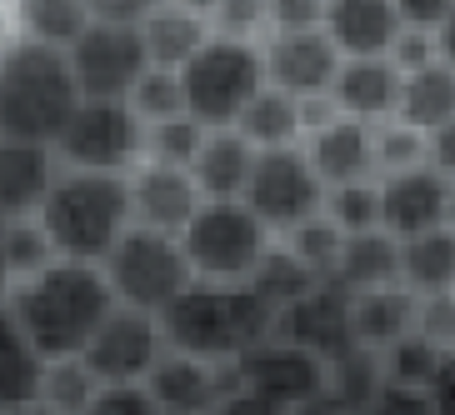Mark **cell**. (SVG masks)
<instances>
[{
    "instance_id": "34",
    "label": "cell",
    "mask_w": 455,
    "mask_h": 415,
    "mask_svg": "<svg viewBox=\"0 0 455 415\" xmlns=\"http://www.w3.org/2000/svg\"><path fill=\"white\" fill-rule=\"evenodd\" d=\"M0 255H5V281H11V285L36 281L41 270H51L55 260H60L41 220H5V241H0Z\"/></svg>"
},
{
    "instance_id": "7",
    "label": "cell",
    "mask_w": 455,
    "mask_h": 415,
    "mask_svg": "<svg viewBox=\"0 0 455 415\" xmlns=\"http://www.w3.org/2000/svg\"><path fill=\"white\" fill-rule=\"evenodd\" d=\"M100 270H106L110 291L125 310H140V315H156V321L196 285L186 245L175 235H156V230H140V226L110 251V260Z\"/></svg>"
},
{
    "instance_id": "22",
    "label": "cell",
    "mask_w": 455,
    "mask_h": 415,
    "mask_svg": "<svg viewBox=\"0 0 455 415\" xmlns=\"http://www.w3.org/2000/svg\"><path fill=\"white\" fill-rule=\"evenodd\" d=\"M306 156L315 165V175L325 180V190L355 186V180H380L375 175V125H361V121H346L340 116L331 131L310 135Z\"/></svg>"
},
{
    "instance_id": "15",
    "label": "cell",
    "mask_w": 455,
    "mask_h": 415,
    "mask_svg": "<svg viewBox=\"0 0 455 415\" xmlns=\"http://www.w3.org/2000/svg\"><path fill=\"white\" fill-rule=\"evenodd\" d=\"M445 215H451V180L430 165L380 180V230L401 245L420 241L430 230H445Z\"/></svg>"
},
{
    "instance_id": "56",
    "label": "cell",
    "mask_w": 455,
    "mask_h": 415,
    "mask_svg": "<svg viewBox=\"0 0 455 415\" xmlns=\"http://www.w3.org/2000/svg\"><path fill=\"white\" fill-rule=\"evenodd\" d=\"M0 241H5V220H0ZM11 291V281H5V255H0V295Z\"/></svg>"
},
{
    "instance_id": "11",
    "label": "cell",
    "mask_w": 455,
    "mask_h": 415,
    "mask_svg": "<svg viewBox=\"0 0 455 415\" xmlns=\"http://www.w3.org/2000/svg\"><path fill=\"white\" fill-rule=\"evenodd\" d=\"M235 375H241L245 395L275 405V411H285V415L331 390V365L315 361L310 350L281 340V335H270L266 346H255L245 361H235Z\"/></svg>"
},
{
    "instance_id": "13",
    "label": "cell",
    "mask_w": 455,
    "mask_h": 415,
    "mask_svg": "<svg viewBox=\"0 0 455 415\" xmlns=\"http://www.w3.org/2000/svg\"><path fill=\"white\" fill-rule=\"evenodd\" d=\"M275 335L310 350L325 365L346 361L350 350H361L355 346V295H346L340 285H315L306 300H295L275 321Z\"/></svg>"
},
{
    "instance_id": "12",
    "label": "cell",
    "mask_w": 455,
    "mask_h": 415,
    "mask_svg": "<svg viewBox=\"0 0 455 415\" xmlns=\"http://www.w3.org/2000/svg\"><path fill=\"white\" fill-rule=\"evenodd\" d=\"M165 355H171V346H165L161 321L121 306L91 340L85 365H91V375L100 386H146Z\"/></svg>"
},
{
    "instance_id": "6",
    "label": "cell",
    "mask_w": 455,
    "mask_h": 415,
    "mask_svg": "<svg viewBox=\"0 0 455 415\" xmlns=\"http://www.w3.org/2000/svg\"><path fill=\"white\" fill-rule=\"evenodd\" d=\"M180 245H186V260L196 270V281L251 285V275L270 255L275 235L260 226V215L245 201H205L201 215L190 220V230L180 235Z\"/></svg>"
},
{
    "instance_id": "21",
    "label": "cell",
    "mask_w": 455,
    "mask_h": 415,
    "mask_svg": "<svg viewBox=\"0 0 455 415\" xmlns=\"http://www.w3.org/2000/svg\"><path fill=\"white\" fill-rule=\"evenodd\" d=\"M146 36V55H150V70H180L215 41V26H211V5H156L150 20L140 26Z\"/></svg>"
},
{
    "instance_id": "48",
    "label": "cell",
    "mask_w": 455,
    "mask_h": 415,
    "mask_svg": "<svg viewBox=\"0 0 455 415\" xmlns=\"http://www.w3.org/2000/svg\"><path fill=\"white\" fill-rule=\"evenodd\" d=\"M150 0H95L91 15L95 20H110V26H146L150 20Z\"/></svg>"
},
{
    "instance_id": "16",
    "label": "cell",
    "mask_w": 455,
    "mask_h": 415,
    "mask_svg": "<svg viewBox=\"0 0 455 415\" xmlns=\"http://www.w3.org/2000/svg\"><path fill=\"white\" fill-rule=\"evenodd\" d=\"M165 415H215L230 395H241V375L235 365H211L190 361V355H165L156 375L146 380Z\"/></svg>"
},
{
    "instance_id": "30",
    "label": "cell",
    "mask_w": 455,
    "mask_h": 415,
    "mask_svg": "<svg viewBox=\"0 0 455 415\" xmlns=\"http://www.w3.org/2000/svg\"><path fill=\"white\" fill-rule=\"evenodd\" d=\"M91 5L85 0H30L20 5V30H26V41L36 45H51V51L70 55L76 41H81L85 30H91Z\"/></svg>"
},
{
    "instance_id": "51",
    "label": "cell",
    "mask_w": 455,
    "mask_h": 415,
    "mask_svg": "<svg viewBox=\"0 0 455 415\" xmlns=\"http://www.w3.org/2000/svg\"><path fill=\"white\" fill-rule=\"evenodd\" d=\"M430 405L445 415H455V355L441 361V375H435V386H430Z\"/></svg>"
},
{
    "instance_id": "50",
    "label": "cell",
    "mask_w": 455,
    "mask_h": 415,
    "mask_svg": "<svg viewBox=\"0 0 455 415\" xmlns=\"http://www.w3.org/2000/svg\"><path fill=\"white\" fill-rule=\"evenodd\" d=\"M430 171L445 175V180L455 186V121L445 125V131L430 135Z\"/></svg>"
},
{
    "instance_id": "20",
    "label": "cell",
    "mask_w": 455,
    "mask_h": 415,
    "mask_svg": "<svg viewBox=\"0 0 455 415\" xmlns=\"http://www.w3.org/2000/svg\"><path fill=\"white\" fill-rule=\"evenodd\" d=\"M401 91H405V76L395 70L390 55H380V60H346L331 85V100L340 106L346 121L390 125L401 116Z\"/></svg>"
},
{
    "instance_id": "19",
    "label": "cell",
    "mask_w": 455,
    "mask_h": 415,
    "mask_svg": "<svg viewBox=\"0 0 455 415\" xmlns=\"http://www.w3.org/2000/svg\"><path fill=\"white\" fill-rule=\"evenodd\" d=\"M55 180H60V161L51 146L0 140V220H36Z\"/></svg>"
},
{
    "instance_id": "8",
    "label": "cell",
    "mask_w": 455,
    "mask_h": 415,
    "mask_svg": "<svg viewBox=\"0 0 455 415\" xmlns=\"http://www.w3.org/2000/svg\"><path fill=\"white\" fill-rule=\"evenodd\" d=\"M150 125L131 110V100H81L66 135L55 140L60 171L85 175H131L146 165Z\"/></svg>"
},
{
    "instance_id": "32",
    "label": "cell",
    "mask_w": 455,
    "mask_h": 415,
    "mask_svg": "<svg viewBox=\"0 0 455 415\" xmlns=\"http://www.w3.org/2000/svg\"><path fill=\"white\" fill-rule=\"evenodd\" d=\"M281 245H285V251H291L321 285H335V275H340V260H346V230L335 226L331 215H315V220H306V226L291 230Z\"/></svg>"
},
{
    "instance_id": "37",
    "label": "cell",
    "mask_w": 455,
    "mask_h": 415,
    "mask_svg": "<svg viewBox=\"0 0 455 415\" xmlns=\"http://www.w3.org/2000/svg\"><path fill=\"white\" fill-rule=\"evenodd\" d=\"M205 125H196L190 116L180 121H165V125H150V146H146V161L156 165H171V171H196L205 150Z\"/></svg>"
},
{
    "instance_id": "40",
    "label": "cell",
    "mask_w": 455,
    "mask_h": 415,
    "mask_svg": "<svg viewBox=\"0 0 455 415\" xmlns=\"http://www.w3.org/2000/svg\"><path fill=\"white\" fill-rule=\"evenodd\" d=\"M131 110H135L146 125L180 121V116H186V91H180V76H175V70H150L146 81L135 85Z\"/></svg>"
},
{
    "instance_id": "44",
    "label": "cell",
    "mask_w": 455,
    "mask_h": 415,
    "mask_svg": "<svg viewBox=\"0 0 455 415\" xmlns=\"http://www.w3.org/2000/svg\"><path fill=\"white\" fill-rule=\"evenodd\" d=\"M390 60H395L401 76H415V70H426V66L441 60V41H435L430 30H401V41H395Z\"/></svg>"
},
{
    "instance_id": "41",
    "label": "cell",
    "mask_w": 455,
    "mask_h": 415,
    "mask_svg": "<svg viewBox=\"0 0 455 415\" xmlns=\"http://www.w3.org/2000/svg\"><path fill=\"white\" fill-rule=\"evenodd\" d=\"M415 335L430 340L441 355H455V295H426L415 310Z\"/></svg>"
},
{
    "instance_id": "18",
    "label": "cell",
    "mask_w": 455,
    "mask_h": 415,
    "mask_svg": "<svg viewBox=\"0 0 455 415\" xmlns=\"http://www.w3.org/2000/svg\"><path fill=\"white\" fill-rule=\"evenodd\" d=\"M401 11L395 0H331L325 5V36L340 60H380L401 41Z\"/></svg>"
},
{
    "instance_id": "25",
    "label": "cell",
    "mask_w": 455,
    "mask_h": 415,
    "mask_svg": "<svg viewBox=\"0 0 455 415\" xmlns=\"http://www.w3.org/2000/svg\"><path fill=\"white\" fill-rule=\"evenodd\" d=\"M415 310H420V295H411L405 285L355 295V346L386 355L395 340L415 335Z\"/></svg>"
},
{
    "instance_id": "29",
    "label": "cell",
    "mask_w": 455,
    "mask_h": 415,
    "mask_svg": "<svg viewBox=\"0 0 455 415\" xmlns=\"http://www.w3.org/2000/svg\"><path fill=\"white\" fill-rule=\"evenodd\" d=\"M235 131L251 140L255 150H291L306 140V131H300V100L285 91H275V85H266V91L251 100V110L241 116V125Z\"/></svg>"
},
{
    "instance_id": "5",
    "label": "cell",
    "mask_w": 455,
    "mask_h": 415,
    "mask_svg": "<svg viewBox=\"0 0 455 415\" xmlns=\"http://www.w3.org/2000/svg\"><path fill=\"white\" fill-rule=\"evenodd\" d=\"M270 85L266 76V51L255 41H230L215 36L186 70H180V91H186V116L205 131H235L251 100Z\"/></svg>"
},
{
    "instance_id": "52",
    "label": "cell",
    "mask_w": 455,
    "mask_h": 415,
    "mask_svg": "<svg viewBox=\"0 0 455 415\" xmlns=\"http://www.w3.org/2000/svg\"><path fill=\"white\" fill-rule=\"evenodd\" d=\"M215 415H285V411H275V405L255 401V395H245V390H241V395H230V401L220 405Z\"/></svg>"
},
{
    "instance_id": "1",
    "label": "cell",
    "mask_w": 455,
    "mask_h": 415,
    "mask_svg": "<svg viewBox=\"0 0 455 415\" xmlns=\"http://www.w3.org/2000/svg\"><path fill=\"white\" fill-rule=\"evenodd\" d=\"M5 306L20 321V331L36 346V355L45 365H55V361H85L91 340L121 310V300H116V291H110L100 266L55 260L36 281L11 285L5 291Z\"/></svg>"
},
{
    "instance_id": "43",
    "label": "cell",
    "mask_w": 455,
    "mask_h": 415,
    "mask_svg": "<svg viewBox=\"0 0 455 415\" xmlns=\"http://www.w3.org/2000/svg\"><path fill=\"white\" fill-rule=\"evenodd\" d=\"M85 415H165L146 386H106Z\"/></svg>"
},
{
    "instance_id": "38",
    "label": "cell",
    "mask_w": 455,
    "mask_h": 415,
    "mask_svg": "<svg viewBox=\"0 0 455 415\" xmlns=\"http://www.w3.org/2000/svg\"><path fill=\"white\" fill-rule=\"evenodd\" d=\"M325 215L350 235H371L380 230V180H355V186H340L325 196Z\"/></svg>"
},
{
    "instance_id": "17",
    "label": "cell",
    "mask_w": 455,
    "mask_h": 415,
    "mask_svg": "<svg viewBox=\"0 0 455 415\" xmlns=\"http://www.w3.org/2000/svg\"><path fill=\"white\" fill-rule=\"evenodd\" d=\"M131 205H135V226L140 230L180 241L190 230V220L201 215L205 196L190 171H171V165L146 161L140 171H131Z\"/></svg>"
},
{
    "instance_id": "35",
    "label": "cell",
    "mask_w": 455,
    "mask_h": 415,
    "mask_svg": "<svg viewBox=\"0 0 455 415\" xmlns=\"http://www.w3.org/2000/svg\"><path fill=\"white\" fill-rule=\"evenodd\" d=\"M441 350L430 346V340H420V335H405V340H395V346L380 355V365H386V386L395 390H426L435 386V375H441Z\"/></svg>"
},
{
    "instance_id": "47",
    "label": "cell",
    "mask_w": 455,
    "mask_h": 415,
    "mask_svg": "<svg viewBox=\"0 0 455 415\" xmlns=\"http://www.w3.org/2000/svg\"><path fill=\"white\" fill-rule=\"evenodd\" d=\"M371 415H435V405H430L426 390H395V386H386V390H380V401L371 405Z\"/></svg>"
},
{
    "instance_id": "2",
    "label": "cell",
    "mask_w": 455,
    "mask_h": 415,
    "mask_svg": "<svg viewBox=\"0 0 455 415\" xmlns=\"http://www.w3.org/2000/svg\"><path fill=\"white\" fill-rule=\"evenodd\" d=\"M171 355L211 365H235L255 346L275 335V310L251 291V285H211L196 281L171 310L161 315Z\"/></svg>"
},
{
    "instance_id": "9",
    "label": "cell",
    "mask_w": 455,
    "mask_h": 415,
    "mask_svg": "<svg viewBox=\"0 0 455 415\" xmlns=\"http://www.w3.org/2000/svg\"><path fill=\"white\" fill-rule=\"evenodd\" d=\"M325 180L315 175L306 146H291V150H260L251 175V190H245V205L260 215V226L270 235H291L300 230L306 220L325 215Z\"/></svg>"
},
{
    "instance_id": "31",
    "label": "cell",
    "mask_w": 455,
    "mask_h": 415,
    "mask_svg": "<svg viewBox=\"0 0 455 415\" xmlns=\"http://www.w3.org/2000/svg\"><path fill=\"white\" fill-rule=\"evenodd\" d=\"M315 285H321V281H315V275H310V270L300 266V260H295V255L285 251L281 241L270 245V255L260 260V270L251 275V291L260 295L270 310H275V321H281V315L295 306V300H306Z\"/></svg>"
},
{
    "instance_id": "23",
    "label": "cell",
    "mask_w": 455,
    "mask_h": 415,
    "mask_svg": "<svg viewBox=\"0 0 455 415\" xmlns=\"http://www.w3.org/2000/svg\"><path fill=\"white\" fill-rule=\"evenodd\" d=\"M255 161H260V150H255L241 131H211L205 135L201 161H196L190 175H196V186H201L205 201H245Z\"/></svg>"
},
{
    "instance_id": "57",
    "label": "cell",
    "mask_w": 455,
    "mask_h": 415,
    "mask_svg": "<svg viewBox=\"0 0 455 415\" xmlns=\"http://www.w3.org/2000/svg\"><path fill=\"white\" fill-rule=\"evenodd\" d=\"M445 226L455 230V186H451V215H445Z\"/></svg>"
},
{
    "instance_id": "27",
    "label": "cell",
    "mask_w": 455,
    "mask_h": 415,
    "mask_svg": "<svg viewBox=\"0 0 455 415\" xmlns=\"http://www.w3.org/2000/svg\"><path fill=\"white\" fill-rule=\"evenodd\" d=\"M395 121L411 125V131H420V135L445 131V125L455 121V66L435 60V66H426V70H415V76H405L401 116H395Z\"/></svg>"
},
{
    "instance_id": "53",
    "label": "cell",
    "mask_w": 455,
    "mask_h": 415,
    "mask_svg": "<svg viewBox=\"0 0 455 415\" xmlns=\"http://www.w3.org/2000/svg\"><path fill=\"white\" fill-rule=\"evenodd\" d=\"M291 415H350V411H346L340 401H335L331 390H325V395H315V401H306L300 411H291Z\"/></svg>"
},
{
    "instance_id": "42",
    "label": "cell",
    "mask_w": 455,
    "mask_h": 415,
    "mask_svg": "<svg viewBox=\"0 0 455 415\" xmlns=\"http://www.w3.org/2000/svg\"><path fill=\"white\" fill-rule=\"evenodd\" d=\"M211 26L215 36L251 41L255 26H270V5L266 0H220V5H211Z\"/></svg>"
},
{
    "instance_id": "33",
    "label": "cell",
    "mask_w": 455,
    "mask_h": 415,
    "mask_svg": "<svg viewBox=\"0 0 455 415\" xmlns=\"http://www.w3.org/2000/svg\"><path fill=\"white\" fill-rule=\"evenodd\" d=\"M386 390V365L375 350H350L346 361L331 365V395L346 405L350 415H371V405Z\"/></svg>"
},
{
    "instance_id": "28",
    "label": "cell",
    "mask_w": 455,
    "mask_h": 415,
    "mask_svg": "<svg viewBox=\"0 0 455 415\" xmlns=\"http://www.w3.org/2000/svg\"><path fill=\"white\" fill-rule=\"evenodd\" d=\"M401 285L411 295H455V230H430L401 245Z\"/></svg>"
},
{
    "instance_id": "54",
    "label": "cell",
    "mask_w": 455,
    "mask_h": 415,
    "mask_svg": "<svg viewBox=\"0 0 455 415\" xmlns=\"http://www.w3.org/2000/svg\"><path fill=\"white\" fill-rule=\"evenodd\" d=\"M435 41H441V60H445V66H455V5H451V15H445V26H441Z\"/></svg>"
},
{
    "instance_id": "36",
    "label": "cell",
    "mask_w": 455,
    "mask_h": 415,
    "mask_svg": "<svg viewBox=\"0 0 455 415\" xmlns=\"http://www.w3.org/2000/svg\"><path fill=\"white\" fill-rule=\"evenodd\" d=\"M100 390H106V386L91 375V365H85V361H55V365H45L41 405H51V411H60V415H85Z\"/></svg>"
},
{
    "instance_id": "26",
    "label": "cell",
    "mask_w": 455,
    "mask_h": 415,
    "mask_svg": "<svg viewBox=\"0 0 455 415\" xmlns=\"http://www.w3.org/2000/svg\"><path fill=\"white\" fill-rule=\"evenodd\" d=\"M335 285H340L346 295H371V291H390V285H401V241L386 235V230L350 235Z\"/></svg>"
},
{
    "instance_id": "46",
    "label": "cell",
    "mask_w": 455,
    "mask_h": 415,
    "mask_svg": "<svg viewBox=\"0 0 455 415\" xmlns=\"http://www.w3.org/2000/svg\"><path fill=\"white\" fill-rule=\"evenodd\" d=\"M451 5H455V0H395L401 26H405V30H430V36H441Z\"/></svg>"
},
{
    "instance_id": "10",
    "label": "cell",
    "mask_w": 455,
    "mask_h": 415,
    "mask_svg": "<svg viewBox=\"0 0 455 415\" xmlns=\"http://www.w3.org/2000/svg\"><path fill=\"white\" fill-rule=\"evenodd\" d=\"M70 70L85 100H131L135 85L150 76V55L140 26H110V20H91L76 51H70Z\"/></svg>"
},
{
    "instance_id": "49",
    "label": "cell",
    "mask_w": 455,
    "mask_h": 415,
    "mask_svg": "<svg viewBox=\"0 0 455 415\" xmlns=\"http://www.w3.org/2000/svg\"><path fill=\"white\" fill-rule=\"evenodd\" d=\"M335 121H340V106H335L331 95H310V100H300V131H306V140L310 135H321V131H331Z\"/></svg>"
},
{
    "instance_id": "39",
    "label": "cell",
    "mask_w": 455,
    "mask_h": 415,
    "mask_svg": "<svg viewBox=\"0 0 455 415\" xmlns=\"http://www.w3.org/2000/svg\"><path fill=\"white\" fill-rule=\"evenodd\" d=\"M420 165H430V135L411 131V125H401V121L375 125V171H380V180H386V175L420 171Z\"/></svg>"
},
{
    "instance_id": "24",
    "label": "cell",
    "mask_w": 455,
    "mask_h": 415,
    "mask_svg": "<svg viewBox=\"0 0 455 415\" xmlns=\"http://www.w3.org/2000/svg\"><path fill=\"white\" fill-rule=\"evenodd\" d=\"M41 380H45V361L36 355V346L26 340L20 321L11 315L5 295H0V415L41 401Z\"/></svg>"
},
{
    "instance_id": "55",
    "label": "cell",
    "mask_w": 455,
    "mask_h": 415,
    "mask_svg": "<svg viewBox=\"0 0 455 415\" xmlns=\"http://www.w3.org/2000/svg\"><path fill=\"white\" fill-rule=\"evenodd\" d=\"M11 415H60V411H51V405L36 401V405H20V411H11Z\"/></svg>"
},
{
    "instance_id": "4",
    "label": "cell",
    "mask_w": 455,
    "mask_h": 415,
    "mask_svg": "<svg viewBox=\"0 0 455 415\" xmlns=\"http://www.w3.org/2000/svg\"><path fill=\"white\" fill-rule=\"evenodd\" d=\"M51 235L60 260L81 266H106L110 251L135 230V205H131V175H85V171H60L51 201L36 215Z\"/></svg>"
},
{
    "instance_id": "3",
    "label": "cell",
    "mask_w": 455,
    "mask_h": 415,
    "mask_svg": "<svg viewBox=\"0 0 455 415\" xmlns=\"http://www.w3.org/2000/svg\"><path fill=\"white\" fill-rule=\"evenodd\" d=\"M81 85L70 70V55L51 45L20 41L0 51V140L51 146L66 135L70 116L81 110Z\"/></svg>"
},
{
    "instance_id": "14",
    "label": "cell",
    "mask_w": 455,
    "mask_h": 415,
    "mask_svg": "<svg viewBox=\"0 0 455 415\" xmlns=\"http://www.w3.org/2000/svg\"><path fill=\"white\" fill-rule=\"evenodd\" d=\"M266 76L275 91L295 95V100H310V95H331L335 76H340V51L331 45V36L321 30H285V36H270L266 45Z\"/></svg>"
},
{
    "instance_id": "45",
    "label": "cell",
    "mask_w": 455,
    "mask_h": 415,
    "mask_svg": "<svg viewBox=\"0 0 455 415\" xmlns=\"http://www.w3.org/2000/svg\"><path fill=\"white\" fill-rule=\"evenodd\" d=\"M321 26H325L321 0H270V36H285V30H321Z\"/></svg>"
}]
</instances>
